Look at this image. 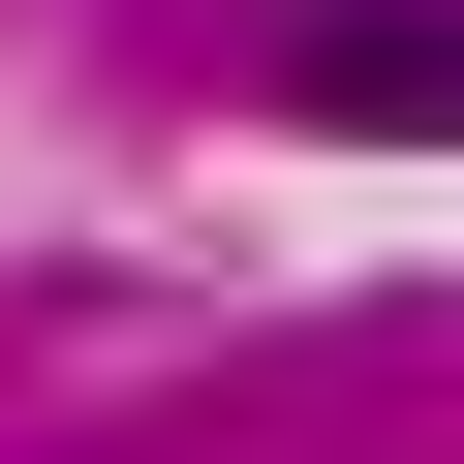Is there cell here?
<instances>
[{"mask_svg": "<svg viewBox=\"0 0 464 464\" xmlns=\"http://www.w3.org/2000/svg\"><path fill=\"white\" fill-rule=\"evenodd\" d=\"M310 124L433 155V124H464V32H433V0H310Z\"/></svg>", "mask_w": 464, "mask_h": 464, "instance_id": "obj_1", "label": "cell"}]
</instances>
